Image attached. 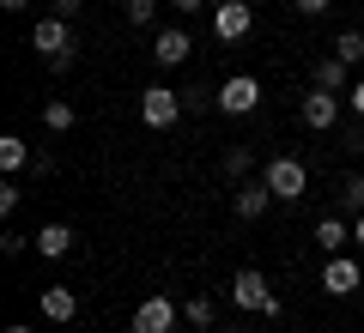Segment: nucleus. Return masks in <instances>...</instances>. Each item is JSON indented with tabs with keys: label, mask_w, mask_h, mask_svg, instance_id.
Masks as SVG:
<instances>
[{
	"label": "nucleus",
	"mask_w": 364,
	"mask_h": 333,
	"mask_svg": "<svg viewBox=\"0 0 364 333\" xmlns=\"http://www.w3.org/2000/svg\"><path fill=\"white\" fill-rule=\"evenodd\" d=\"M31 49H37L49 67H73V49H79V43H73V25H67V18H55V13L37 18V31H31Z\"/></svg>",
	"instance_id": "1"
},
{
	"label": "nucleus",
	"mask_w": 364,
	"mask_h": 333,
	"mask_svg": "<svg viewBox=\"0 0 364 333\" xmlns=\"http://www.w3.org/2000/svg\"><path fill=\"white\" fill-rule=\"evenodd\" d=\"M261 182L273 188V200H279V206H298L304 188H310V170H304L298 158H273V164L261 170Z\"/></svg>",
	"instance_id": "2"
},
{
	"label": "nucleus",
	"mask_w": 364,
	"mask_h": 333,
	"mask_svg": "<svg viewBox=\"0 0 364 333\" xmlns=\"http://www.w3.org/2000/svg\"><path fill=\"white\" fill-rule=\"evenodd\" d=\"M176 116H182V91H170V85L140 91V121H146V128H170Z\"/></svg>",
	"instance_id": "3"
},
{
	"label": "nucleus",
	"mask_w": 364,
	"mask_h": 333,
	"mask_svg": "<svg viewBox=\"0 0 364 333\" xmlns=\"http://www.w3.org/2000/svg\"><path fill=\"white\" fill-rule=\"evenodd\" d=\"M298 116H304V128H310V133L340 128V91H322V85H316L310 97H304V109H298Z\"/></svg>",
	"instance_id": "4"
},
{
	"label": "nucleus",
	"mask_w": 364,
	"mask_h": 333,
	"mask_svg": "<svg viewBox=\"0 0 364 333\" xmlns=\"http://www.w3.org/2000/svg\"><path fill=\"white\" fill-rule=\"evenodd\" d=\"M213 31L219 43H243L255 31V13H249V0H219V13H213Z\"/></svg>",
	"instance_id": "5"
},
{
	"label": "nucleus",
	"mask_w": 364,
	"mask_h": 333,
	"mask_svg": "<svg viewBox=\"0 0 364 333\" xmlns=\"http://www.w3.org/2000/svg\"><path fill=\"white\" fill-rule=\"evenodd\" d=\"M255 103H261V85H255L249 73H231V79L219 85V109H225V116H249Z\"/></svg>",
	"instance_id": "6"
},
{
	"label": "nucleus",
	"mask_w": 364,
	"mask_h": 333,
	"mask_svg": "<svg viewBox=\"0 0 364 333\" xmlns=\"http://www.w3.org/2000/svg\"><path fill=\"white\" fill-rule=\"evenodd\" d=\"M358 285H364L358 261H346V255H328V267H322V291H328V297H352Z\"/></svg>",
	"instance_id": "7"
},
{
	"label": "nucleus",
	"mask_w": 364,
	"mask_h": 333,
	"mask_svg": "<svg viewBox=\"0 0 364 333\" xmlns=\"http://www.w3.org/2000/svg\"><path fill=\"white\" fill-rule=\"evenodd\" d=\"M170 327H176V303L170 297H146L134 309V333H170Z\"/></svg>",
	"instance_id": "8"
},
{
	"label": "nucleus",
	"mask_w": 364,
	"mask_h": 333,
	"mask_svg": "<svg viewBox=\"0 0 364 333\" xmlns=\"http://www.w3.org/2000/svg\"><path fill=\"white\" fill-rule=\"evenodd\" d=\"M267 206H273V188H267V182H237V194H231V212L237 218H261V212H267Z\"/></svg>",
	"instance_id": "9"
},
{
	"label": "nucleus",
	"mask_w": 364,
	"mask_h": 333,
	"mask_svg": "<svg viewBox=\"0 0 364 333\" xmlns=\"http://www.w3.org/2000/svg\"><path fill=\"white\" fill-rule=\"evenodd\" d=\"M188 55H195L188 31H158V37H152V61H158V67H182Z\"/></svg>",
	"instance_id": "10"
},
{
	"label": "nucleus",
	"mask_w": 364,
	"mask_h": 333,
	"mask_svg": "<svg viewBox=\"0 0 364 333\" xmlns=\"http://www.w3.org/2000/svg\"><path fill=\"white\" fill-rule=\"evenodd\" d=\"M267 297H273V291H267V279H261L255 267H243V273L231 279V303H243V309H261Z\"/></svg>",
	"instance_id": "11"
},
{
	"label": "nucleus",
	"mask_w": 364,
	"mask_h": 333,
	"mask_svg": "<svg viewBox=\"0 0 364 333\" xmlns=\"http://www.w3.org/2000/svg\"><path fill=\"white\" fill-rule=\"evenodd\" d=\"M37 255H43V261L73 255V224H43V231H37Z\"/></svg>",
	"instance_id": "12"
},
{
	"label": "nucleus",
	"mask_w": 364,
	"mask_h": 333,
	"mask_svg": "<svg viewBox=\"0 0 364 333\" xmlns=\"http://www.w3.org/2000/svg\"><path fill=\"white\" fill-rule=\"evenodd\" d=\"M316 85H322V91H346L352 85V67L340 61V55H322V61H316Z\"/></svg>",
	"instance_id": "13"
},
{
	"label": "nucleus",
	"mask_w": 364,
	"mask_h": 333,
	"mask_svg": "<svg viewBox=\"0 0 364 333\" xmlns=\"http://www.w3.org/2000/svg\"><path fill=\"white\" fill-rule=\"evenodd\" d=\"M43 315H49V321H73L79 315V297L67 291V285H49V291H43Z\"/></svg>",
	"instance_id": "14"
},
{
	"label": "nucleus",
	"mask_w": 364,
	"mask_h": 333,
	"mask_svg": "<svg viewBox=\"0 0 364 333\" xmlns=\"http://www.w3.org/2000/svg\"><path fill=\"white\" fill-rule=\"evenodd\" d=\"M316 243H322L328 255H340V249L352 243V224H346V218H334V212H328L322 224H316Z\"/></svg>",
	"instance_id": "15"
},
{
	"label": "nucleus",
	"mask_w": 364,
	"mask_h": 333,
	"mask_svg": "<svg viewBox=\"0 0 364 333\" xmlns=\"http://www.w3.org/2000/svg\"><path fill=\"white\" fill-rule=\"evenodd\" d=\"M31 158H37V152H31L18 133H6V140H0V170H6V176H13V170H25Z\"/></svg>",
	"instance_id": "16"
},
{
	"label": "nucleus",
	"mask_w": 364,
	"mask_h": 333,
	"mask_svg": "<svg viewBox=\"0 0 364 333\" xmlns=\"http://www.w3.org/2000/svg\"><path fill=\"white\" fill-rule=\"evenodd\" d=\"M43 121H49V133H73V121H79V109L67 97H55V103H43Z\"/></svg>",
	"instance_id": "17"
},
{
	"label": "nucleus",
	"mask_w": 364,
	"mask_h": 333,
	"mask_svg": "<svg viewBox=\"0 0 364 333\" xmlns=\"http://www.w3.org/2000/svg\"><path fill=\"white\" fill-rule=\"evenodd\" d=\"M334 55H340L346 67H358V61H364V31H340V37H334Z\"/></svg>",
	"instance_id": "18"
},
{
	"label": "nucleus",
	"mask_w": 364,
	"mask_h": 333,
	"mask_svg": "<svg viewBox=\"0 0 364 333\" xmlns=\"http://www.w3.org/2000/svg\"><path fill=\"white\" fill-rule=\"evenodd\" d=\"M152 13H158V0H122V18H128L134 31H140V25H152Z\"/></svg>",
	"instance_id": "19"
},
{
	"label": "nucleus",
	"mask_w": 364,
	"mask_h": 333,
	"mask_svg": "<svg viewBox=\"0 0 364 333\" xmlns=\"http://www.w3.org/2000/svg\"><path fill=\"white\" fill-rule=\"evenodd\" d=\"M249 164H255V158H249L243 146H231V152H225V176H231V182H243V176H249Z\"/></svg>",
	"instance_id": "20"
},
{
	"label": "nucleus",
	"mask_w": 364,
	"mask_h": 333,
	"mask_svg": "<svg viewBox=\"0 0 364 333\" xmlns=\"http://www.w3.org/2000/svg\"><path fill=\"white\" fill-rule=\"evenodd\" d=\"M340 206H346V212H364V176H346V188H340Z\"/></svg>",
	"instance_id": "21"
},
{
	"label": "nucleus",
	"mask_w": 364,
	"mask_h": 333,
	"mask_svg": "<svg viewBox=\"0 0 364 333\" xmlns=\"http://www.w3.org/2000/svg\"><path fill=\"white\" fill-rule=\"evenodd\" d=\"M182 315L195 321V327H213V297H188V309Z\"/></svg>",
	"instance_id": "22"
},
{
	"label": "nucleus",
	"mask_w": 364,
	"mask_h": 333,
	"mask_svg": "<svg viewBox=\"0 0 364 333\" xmlns=\"http://www.w3.org/2000/svg\"><path fill=\"white\" fill-rule=\"evenodd\" d=\"M207 103H219V91H207V85H188V91H182V109H207Z\"/></svg>",
	"instance_id": "23"
},
{
	"label": "nucleus",
	"mask_w": 364,
	"mask_h": 333,
	"mask_svg": "<svg viewBox=\"0 0 364 333\" xmlns=\"http://www.w3.org/2000/svg\"><path fill=\"white\" fill-rule=\"evenodd\" d=\"M18 200H25V194H18V182H0V212L13 218V212H18Z\"/></svg>",
	"instance_id": "24"
},
{
	"label": "nucleus",
	"mask_w": 364,
	"mask_h": 333,
	"mask_svg": "<svg viewBox=\"0 0 364 333\" xmlns=\"http://www.w3.org/2000/svg\"><path fill=\"white\" fill-rule=\"evenodd\" d=\"M49 13H55V18H67V25H73V18L85 13V0H49Z\"/></svg>",
	"instance_id": "25"
},
{
	"label": "nucleus",
	"mask_w": 364,
	"mask_h": 333,
	"mask_svg": "<svg viewBox=\"0 0 364 333\" xmlns=\"http://www.w3.org/2000/svg\"><path fill=\"white\" fill-rule=\"evenodd\" d=\"M31 243H37V236H18V231H6V236H0V255H25Z\"/></svg>",
	"instance_id": "26"
},
{
	"label": "nucleus",
	"mask_w": 364,
	"mask_h": 333,
	"mask_svg": "<svg viewBox=\"0 0 364 333\" xmlns=\"http://www.w3.org/2000/svg\"><path fill=\"white\" fill-rule=\"evenodd\" d=\"M328 6H334V0H298V13H310V18H316V13H328Z\"/></svg>",
	"instance_id": "27"
},
{
	"label": "nucleus",
	"mask_w": 364,
	"mask_h": 333,
	"mask_svg": "<svg viewBox=\"0 0 364 333\" xmlns=\"http://www.w3.org/2000/svg\"><path fill=\"white\" fill-rule=\"evenodd\" d=\"M170 6H176V13L188 18V13H200V6H207V0H170Z\"/></svg>",
	"instance_id": "28"
},
{
	"label": "nucleus",
	"mask_w": 364,
	"mask_h": 333,
	"mask_svg": "<svg viewBox=\"0 0 364 333\" xmlns=\"http://www.w3.org/2000/svg\"><path fill=\"white\" fill-rule=\"evenodd\" d=\"M352 116L364 121V85H352Z\"/></svg>",
	"instance_id": "29"
},
{
	"label": "nucleus",
	"mask_w": 364,
	"mask_h": 333,
	"mask_svg": "<svg viewBox=\"0 0 364 333\" xmlns=\"http://www.w3.org/2000/svg\"><path fill=\"white\" fill-rule=\"evenodd\" d=\"M352 243H364V212H358V218H352Z\"/></svg>",
	"instance_id": "30"
},
{
	"label": "nucleus",
	"mask_w": 364,
	"mask_h": 333,
	"mask_svg": "<svg viewBox=\"0 0 364 333\" xmlns=\"http://www.w3.org/2000/svg\"><path fill=\"white\" fill-rule=\"evenodd\" d=\"M0 6H6V13H25V6H31V0H0Z\"/></svg>",
	"instance_id": "31"
},
{
	"label": "nucleus",
	"mask_w": 364,
	"mask_h": 333,
	"mask_svg": "<svg viewBox=\"0 0 364 333\" xmlns=\"http://www.w3.org/2000/svg\"><path fill=\"white\" fill-rule=\"evenodd\" d=\"M6 333H31V327H25V321H13V327H6Z\"/></svg>",
	"instance_id": "32"
},
{
	"label": "nucleus",
	"mask_w": 364,
	"mask_h": 333,
	"mask_svg": "<svg viewBox=\"0 0 364 333\" xmlns=\"http://www.w3.org/2000/svg\"><path fill=\"white\" fill-rule=\"evenodd\" d=\"M219 333H243V327H219Z\"/></svg>",
	"instance_id": "33"
}]
</instances>
